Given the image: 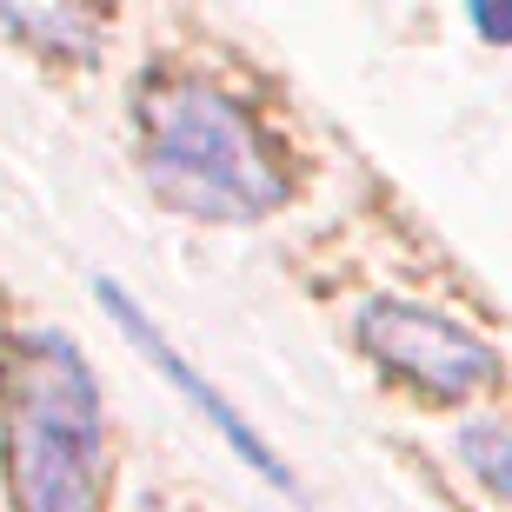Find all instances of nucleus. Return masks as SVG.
<instances>
[{"mask_svg": "<svg viewBox=\"0 0 512 512\" xmlns=\"http://www.w3.org/2000/svg\"><path fill=\"white\" fill-rule=\"evenodd\" d=\"M353 340L393 380L419 386L433 399H466L506 373L493 340H479L473 326H459L453 313L419 306V300H366L360 320H353Z\"/></svg>", "mask_w": 512, "mask_h": 512, "instance_id": "3", "label": "nucleus"}, {"mask_svg": "<svg viewBox=\"0 0 512 512\" xmlns=\"http://www.w3.org/2000/svg\"><path fill=\"white\" fill-rule=\"evenodd\" d=\"M94 293H100V306H107V313L120 320V333H127V340L140 346V353H147V360L160 366V373H167V386H173V393H187L193 406H200V419H207L213 433H220V439L233 446V453L247 459V466L266 479V486H273V493H293V473H286V459L273 453V446H266L260 433H253L240 406H227V399L213 393V380H207V373H200V366L187 360V353H180V346L167 340V333H160V326H153V313H147V306L133 300V293H127L120 280H94Z\"/></svg>", "mask_w": 512, "mask_h": 512, "instance_id": "4", "label": "nucleus"}, {"mask_svg": "<svg viewBox=\"0 0 512 512\" xmlns=\"http://www.w3.org/2000/svg\"><path fill=\"white\" fill-rule=\"evenodd\" d=\"M459 459H466L499 499H512V426H493V419L459 426Z\"/></svg>", "mask_w": 512, "mask_h": 512, "instance_id": "6", "label": "nucleus"}, {"mask_svg": "<svg viewBox=\"0 0 512 512\" xmlns=\"http://www.w3.org/2000/svg\"><path fill=\"white\" fill-rule=\"evenodd\" d=\"M133 512H167V506H160V499H140V506H133Z\"/></svg>", "mask_w": 512, "mask_h": 512, "instance_id": "8", "label": "nucleus"}, {"mask_svg": "<svg viewBox=\"0 0 512 512\" xmlns=\"http://www.w3.org/2000/svg\"><path fill=\"white\" fill-rule=\"evenodd\" d=\"M133 133L160 200L193 220H266L286 200L280 147L207 74L147 67L133 80Z\"/></svg>", "mask_w": 512, "mask_h": 512, "instance_id": "1", "label": "nucleus"}, {"mask_svg": "<svg viewBox=\"0 0 512 512\" xmlns=\"http://www.w3.org/2000/svg\"><path fill=\"white\" fill-rule=\"evenodd\" d=\"M0 27L40 40L47 54H94L100 40V14H80V7H0Z\"/></svg>", "mask_w": 512, "mask_h": 512, "instance_id": "5", "label": "nucleus"}, {"mask_svg": "<svg viewBox=\"0 0 512 512\" xmlns=\"http://www.w3.org/2000/svg\"><path fill=\"white\" fill-rule=\"evenodd\" d=\"M0 439L14 512H100L107 406L94 366L60 326H27L0 360Z\"/></svg>", "mask_w": 512, "mask_h": 512, "instance_id": "2", "label": "nucleus"}, {"mask_svg": "<svg viewBox=\"0 0 512 512\" xmlns=\"http://www.w3.org/2000/svg\"><path fill=\"white\" fill-rule=\"evenodd\" d=\"M466 20H473V34L479 40H493V47H512V0H473V7H466Z\"/></svg>", "mask_w": 512, "mask_h": 512, "instance_id": "7", "label": "nucleus"}]
</instances>
